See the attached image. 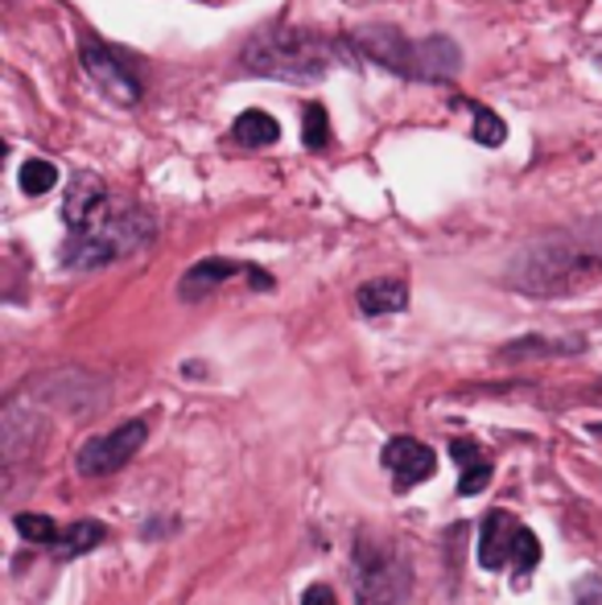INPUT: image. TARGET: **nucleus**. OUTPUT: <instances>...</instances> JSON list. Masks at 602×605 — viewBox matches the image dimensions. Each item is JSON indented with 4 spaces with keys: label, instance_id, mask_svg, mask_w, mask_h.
<instances>
[{
    "label": "nucleus",
    "instance_id": "1",
    "mask_svg": "<svg viewBox=\"0 0 602 605\" xmlns=\"http://www.w3.org/2000/svg\"><path fill=\"white\" fill-rule=\"evenodd\" d=\"M602 277V218L528 244L507 268V284L533 296H557Z\"/></svg>",
    "mask_w": 602,
    "mask_h": 605
},
{
    "label": "nucleus",
    "instance_id": "2",
    "mask_svg": "<svg viewBox=\"0 0 602 605\" xmlns=\"http://www.w3.org/2000/svg\"><path fill=\"white\" fill-rule=\"evenodd\" d=\"M334 63H355L351 37H318L305 30L256 33L244 46V66L252 75H269L281 83H318Z\"/></svg>",
    "mask_w": 602,
    "mask_h": 605
},
{
    "label": "nucleus",
    "instance_id": "3",
    "mask_svg": "<svg viewBox=\"0 0 602 605\" xmlns=\"http://www.w3.org/2000/svg\"><path fill=\"white\" fill-rule=\"evenodd\" d=\"M351 46L364 63H376L405 78H429V83H445V78L459 75L462 66V54L450 37L409 42L405 33L388 30V25H367V30L351 37Z\"/></svg>",
    "mask_w": 602,
    "mask_h": 605
},
{
    "label": "nucleus",
    "instance_id": "4",
    "mask_svg": "<svg viewBox=\"0 0 602 605\" xmlns=\"http://www.w3.org/2000/svg\"><path fill=\"white\" fill-rule=\"evenodd\" d=\"M153 239V218L144 215L141 206L132 202H116L108 218H99L96 227L87 231H71V239L63 244V264L92 272V268H108L116 260H125L132 251H141Z\"/></svg>",
    "mask_w": 602,
    "mask_h": 605
},
{
    "label": "nucleus",
    "instance_id": "5",
    "mask_svg": "<svg viewBox=\"0 0 602 605\" xmlns=\"http://www.w3.org/2000/svg\"><path fill=\"white\" fill-rule=\"evenodd\" d=\"M412 569L409 557L372 536L355 543V605H409Z\"/></svg>",
    "mask_w": 602,
    "mask_h": 605
},
{
    "label": "nucleus",
    "instance_id": "6",
    "mask_svg": "<svg viewBox=\"0 0 602 605\" xmlns=\"http://www.w3.org/2000/svg\"><path fill=\"white\" fill-rule=\"evenodd\" d=\"M479 564L487 573L507 569L512 576H528L540 564V540L516 523V515L492 511L479 528Z\"/></svg>",
    "mask_w": 602,
    "mask_h": 605
},
{
    "label": "nucleus",
    "instance_id": "7",
    "mask_svg": "<svg viewBox=\"0 0 602 605\" xmlns=\"http://www.w3.org/2000/svg\"><path fill=\"white\" fill-rule=\"evenodd\" d=\"M144 436H149V424L144 420H128L120 429H111L104 436H92L79 450L75 466H79L83 478H108V474H120V469L141 453Z\"/></svg>",
    "mask_w": 602,
    "mask_h": 605
},
{
    "label": "nucleus",
    "instance_id": "8",
    "mask_svg": "<svg viewBox=\"0 0 602 605\" xmlns=\"http://www.w3.org/2000/svg\"><path fill=\"white\" fill-rule=\"evenodd\" d=\"M79 54H83V71H87V78L99 87V95H108L111 104H120V108H137L141 83H137L132 66H128L116 50L104 46V42H83Z\"/></svg>",
    "mask_w": 602,
    "mask_h": 605
},
{
    "label": "nucleus",
    "instance_id": "9",
    "mask_svg": "<svg viewBox=\"0 0 602 605\" xmlns=\"http://www.w3.org/2000/svg\"><path fill=\"white\" fill-rule=\"evenodd\" d=\"M33 391H37L42 400L54 403V408L71 412L75 420L96 417L99 408L108 403L104 379H96V375H87V371H58V375H50V379H42Z\"/></svg>",
    "mask_w": 602,
    "mask_h": 605
},
{
    "label": "nucleus",
    "instance_id": "10",
    "mask_svg": "<svg viewBox=\"0 0 602 605\" xmlns=\"http://www.w3.org/2000/svg\"><path fill=\"white\" fill-rule=\"evenodd\" d=\"M111 194L108 186L92 177V173H71V182H66V202H63V218L71 231H87V227H96L99 218L111 215Z\"/></svg>",
    "mask_w": 602,
    "mask_h": 605
},
{
    "label": "nucleus",
    "instance_id": "11",
    "mask_svg": "<svg viewBox=\"0 0 602 605\" xmlns=\"http://www.w3.org/2000/svg\"><path fill=\"white\" fill-rule=\"evenodd\" d=\"M37 436H42V417H37V408H33V391L30 396H13V400L4 403V412H0L4 462L13 466L17 457H25V453L37 445Z\"/></svg>",
    "mask_w": 602,
    "mask_h": 605
},
{
    "label": "nucleus",
    "instance_id": "12",
    "mask_svg": "<svg viewBox=\"0 0 602 605\" xmlns=\"http://www.w3.org/2000/svg\"><path fill=\"white\" fill-rule=\"evenodd\" d=\"M236 277H252L256 289H272L269 272H260V268H252V264H236V260H203V264H194L191 272L182 277L178 293H182V301H194V296H206L211 289H219V284H227V280H236Z\"/></svg>",
    "mask_w": 602,
    "mask_h": 605
},
{
    "label": "nucleus",
    "instance_id": "13",
    "mask_svg": "<svg viewBox=\"0 0 602 605\" xmlns=\"http://www.w3.org/2000/svg\"><path fill=\"white\" fill-rule=\"evenodd\" d=\"M384 469L397 478V490H412L417 482H426L433 474V450L421 445L417 436H393L380 453Z\"/></svg>",
    "mask_w": 602,
    "mask_h": 605
},
{
    "label": "nucleus",
    "instance_id": "14",
    "mask_svg": "<svg viewBox=\"0 0 602 605\" xmlns=\"http://www.w3.org/2000/svg\"><path fill=\"white\" fill-rule=\"evenodd\" d=\"M355 301H359V310H364L367 317L400 313L405 305H409V284H405V280H393V277L367 280V284H359V293H355Z\"/></svg>",
    "mask_w": 602,
    "mask_h": 605
},
{
    "label": "nucleus",
    "instance_id": "15",
    "mask_svg": "<svg viewBox=\"0 0 602 605\" xmlns=\"http://www.w3.org/2000/svg\"><path fill=\"white\" fill-rule=\"evenodd\" d=\"M108 540V528L96 523V519H75L66 531H58V540H54V557L58 560H75V557H87L92 548Z\"/></svg>",
    "mask_w": 602,
    "mask_h": 605
},
{
    "label": "nucleus",
    "instance_id": "16",
    "mask_svg": "<svg viewBox=\"0 0 602 605\" xmlns=\"http://www.w3.org/2000/svg\"><path fill=\"white\" fill-rule=\"evenodd\" d=\"M454 462L462 466L459 495H466V498L483 495V486L492 482V462H483L471 441H454Z\"/></svg>",
    "mask_w": 602,
    "mask_h": 605
},
{
    "label": "nucleus",
    "instance_id": "17",
    "mask_svg": "<svg viewBox=\"0 0 602 605\" xmlns=\"http://www.w3.org/2000/svg\"><path fill=\"white\" fill-rule=\"evenodd\" d=\"M232 137H236L239 144H248V149H269V144H277V137H281V125H277L272 116L252 108L232 125Z\"/></svg>",
    "mask_w": 602,
    "mask_h": 605
},
{
    "label": "nucleus",
    "instance_id": "18",
    "mask_svg": "<svg viewBox=\"0 0 602 605\" xmlns=\"http://www.w3.org/2000/svg\"><path fill=\"white\" fill-rule=\"evenodd\" d=\"M462 108L475 116V132H471V137H475L479 144H487V149L504 144L507 128H504V120H499L492 108H483V104H475V99H462Z\"/></svg>",
    "mask_w": 602,
    "mask_h": 605
},
{
    "label": "nucleus",
    "instance_id": "19",
    "mask_svg": "<svg viewBox=\"0 0 602 605\" xmlns=\"http://www.w3.org/2000/svg\"><path fill=\"white\" fill-rule=\"evenodd\" d=\"M13 528L21 531V540L37 543V548H54V540H58V528H54V519L42 511H21L13 515Z\"/></svg>",
    "mask_w": 602,
    "mask_h": 605
},
{
    "label": "nucleus",
    "instance_id": "20",
    "mask_svg": "<svg viewBox=\"0 0 602 605\" xmlns=\"http://www.w3.org/2000/svg\"><path fill=\"white\" fill-rule=\"evenodd\" d=\"M587 342L582 338H566V342H545V338H524L504 346V358H520V355H578Z\"/></svg>",
    "mask_w": 602,
    "mask_h": 605
},
{
    "label": "nucleus",
    "instance_id": "21",
    "mask_svg": "<svg viewBox=\"0 0 602 605\" xmlns=\"http://www.w3.org/2000/svg\"><path fill=\"white\" fill-rule=\"evenodd\" d=\"M54 186H58V170H54L50 161H42V156H30V161L21 165V190H25L30 198H37V194H50Z\"/></svg>",
    "mask_w": 602,
    "mask_h": 605
},
{
    "label": "nucleus",
    "instance_id": "22",
    "mask_svg": "<svg viewBox=\"0 0 602 605\" xmlns=\"http://www.w3.org/2000/svg\"><path fill=\"white\" fill-rule=\"evenodd\" d=\"M305 144H310L314 153L331 144V120H326V108H322V104H310V108H305Z\"/></svg>",
    "mask_w": 602,
    "mask_h": 605
},
{
    "label": "nucleus",
    "instance_id": "23",
    "mask_svg": "<svg viewBox=\"0 0 602 605\" xmlns=\"http://www.w3.org/2000/svg\"><path fill=\"white\" fill-rule=\"evenodd\" d=\"M301 605H338V602H334L331 585H310V590L301 593Z\"/></svg>",
    "mask_w": 602,
    "mask_h": 605
}]
</instances>
